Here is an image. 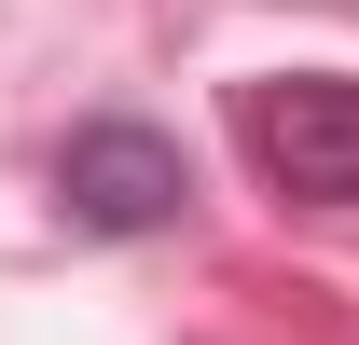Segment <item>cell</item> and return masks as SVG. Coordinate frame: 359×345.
<instances>
[{
    "mask_svg": "<svg viewBox=\"0 0 359 345\" xmlns=\"http://www.w3.org/2000/svg\"><path fill=\"white\" fill-rule=\"evenodd\" d=\"M235 138L249 166L290 194V208H359V83L346 69H276V83L235 97Z\"/></svg>",
    "mask_w": 359,
    "mask_h": 345,
    "instance_id": "obj_1",
    "label": "cell"
},
{
    "mask_svg": "<svg viewBox=\"0 0 359 345\" xmlns=\"http://www.w3.org/2000/svg\"><path fill=\"white\" fill-rule=\"evenodd\" d=\"M55 208L83 221V235H166L180 208H194V166H180L166 125H69V152H55Z\"/></svg>",
    "mask_w": 359,
    "mask_h": 345,
    "instance_id": "obj_2",
    "label": "cell"
}]
</instances>
